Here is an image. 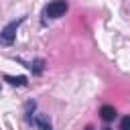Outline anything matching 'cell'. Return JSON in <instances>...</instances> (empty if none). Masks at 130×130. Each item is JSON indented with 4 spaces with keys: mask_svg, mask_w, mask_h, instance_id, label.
I'll list each match as a JSON object with an SVG mask.
<instances>
[{
    "mask_svg": "<svg viewBox=\"0 0 130 130\" xmlns=\"http://www.w3.org/2000/svg\"><path fill=\"white\" fill-rule=\"evenodd\" d=\"M120 130H130V116H124L120 122Z\"/></svg>",
    "mask_w": 130,
    "mask_h": 130,
    "instance_id": "cell-7",
    "label": "cell"
},
{
    "mask_svg": "<svg viewBox=\"0 0 130 130\" xmlns=\"http://www.w3.org/2000/svg\"><path fill=\"white\" fill-rule=\"evenodd\" d=\"M67 8H69L67 0H53V2H49V4L45 6L43 14H45L47 18H59V16H63V14L67 12Z\"/></svg>",
    "mask_w": 130,
    "mask_h": 130,
    "instance_id": "cell-1",
    "label": "cell"
},
{
    "mask_svg": "<svg viewBox=\"0 0 130 130\" xmlns=\"http://www.w3.org/2000/svg\"><path fill=\"white\" fill-rule=\"evenodd\" d=\"M22 22H24V16H20L18 20H12L10 24H6V26L2 28V32H0V43L12 45V43H14V37H16V28H18Z\"/></svg>",
    "mask_w": 130,
    "mask_h": 130,
    "instance_id": "cell-2",
    "label": "cell"
},
{
    "mask_svg": "<svg viewBox=\"0 0 130 130\" xmlns=\"http://www.w3.org/2000/svg\"><path fill=\"white\" fill-rule=\"evenodd\" d=\"M85 130H95V128H93V126H87V128H85Z\"/></svg>",
    "mask_w": 130,
    "mask_h": 130,
    "instance_id": "cell-8",
    "label": "cell"
},
{
    "mask_svg": "<svg viewBox=\"0 0 130 130\" xmlns=\"http://www.w3.org/2000/svg\"><path fill=\"white\" fill-rule=\"evenodd\" d=\"M100 116H102L104 122H112V120L116 118V108H114V106H102Z\"/></svg>",
    "mask_w": 130,
    "mask_h": 130,
    "instance_id": "cell-4",
    "label": "cell"
},
{
    "mask_svg": "<svg viewBox=\"0 0 130 130\" xmlns=\"http://www.w3.org/2000/svg\"><path fill=\"white\" fill-rule=\"evenodd\" d=\"M4 81H8L10 85H24V83H26V77H24V75H16V77L4 75Z\"/></svg>",
    "mask_w": 130,
    "mask_h": 130,
    "instance_id": "cell-5",
    "label": "cell"
},
{
    "mask_svg": "<svg viewBox=\"0 0 130 130\" xmlns=\"http://www.w3.org/2000/svg\"><path fill=\"white\" fill-rule=\"evenodd\" d=\"M28 67L35 71V73H41L43 71V61L39 59V61H32V63H28Z\"/></svg>",
    "mask_w": 130,
    "mask_h": 130,
    "instance_id": "cell-6",
    "label": "cell"
},
{
    "mask_svg": "<svg viewBox=\"0 0 130 130\" xmlns=\"http://www.w3.org/2000/svg\"><path fill=\"white\" fill-rule=\"evenodd\" d=\"M30 124L39 126L41 130H51V122H49V118H47L45 114H35V116L30 118Z\"/></svg>",
    "mask_w": 130,
    "mask_h": 130,
    "instance_id": "cell-3",
    "label": "cell"
},
{
    "mask_svg": "<svg viewBox=\"0 0 130 130\" xmlns=\"http://www.w3.org/2000/svg\"><path fill=\"white\" fill-rule=\"evenodd\" d=\"M106 130H108V128H106Z\"/></svg>",
    "mask_w": 130,
    "mask_h": 130,
    "instance_id": "cell-9",
    "label": "cell"
}]
</instances>
